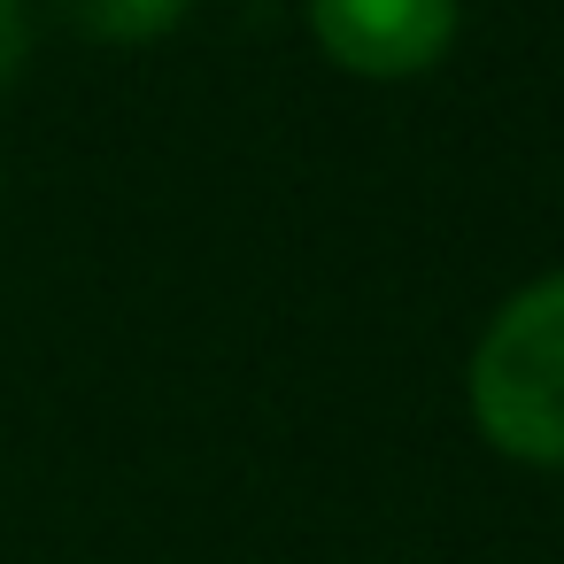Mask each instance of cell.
<instances>
[{
    "label": "cell",
    "instance_id": "6da1fadb",
    "mask_svg": "<svg viewBox=\"0 0 564 564\" xmlns=\"http://www.w3.org/2000/svg\"><path fill=\"white\" fill-rule=\"evenodd\" d=\"M464 394L487 448H502L510 464L564 471V271L518 286L487 317Z\"/></svg>",
    "mask_w": 564,
    "mask_h": 564
},
{
    "label": "cell",
    "instance_id": "3957f363",
    "mask_svg": "<svg viewBox=\"0 0 564 564\" xmlns=\"http://www.w3.org/2000/svg\"><path fill=\"white\" fill-rule=\"evenodd\" d=\"M32 9H47L63 32L94 47H148L186 17V0H32Z\"/></svg>",
    "mask_w": 564,
    "mask_h": 564
},
{
    "label": "cell",
    "instance_id": "7a4b0ae2",
    "mask_svg": "<svg viewBox=\"0 0 564 564\" xmlns=\"http://www.w3.org/2000/svg\"><path fill=\"white\" fill-rule=\"evenodd\" d=\"M302 17L333 70L394 86V78H425L456 47L464 0H310Z\"/></svg>",
    "mask_w": 564,
    "mask_h": 564
},
{
    "label": "cell",
    "instance_id": "277c9868",
    "mask_svg": "<svg viewBox=\"0 0 564 564\" xmlns=\"http://www.w3.org/2000/svg\"><path fill=\"white\" fill-rule=\"evenodd\" d=\"M32 40H40V9L32 0H0V94L32 70Z\"/></svg>",
    "mask_w": 564,
    "mask_h": 564
}]
</instances>
